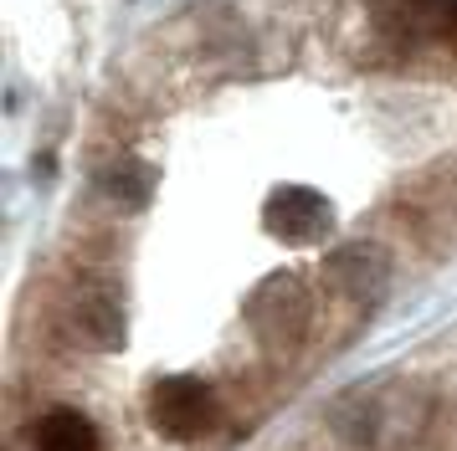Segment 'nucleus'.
Returning <instances> with one entry per match:
<instances>
[{
	"label": "nucleus",
	"instance_id": "nucleus-1",
	"mask_svg": "<svg viewBox=\"0 0 457 451\" xmlns=\"http://www.w3.org/2000/svg\"><path fill=\"white\" fill-rule=\"evenodd\" d=\"M145 410H149V426L160 430L165 441H180V447L201 441L221 421V400H216V390L201 374H165V380H154Z\"/></svg>",
	"mask_w": 457,
	"mask_h": 451
},
{
	"label": "nucleus",
	"instance_id": "nucleus-4",
	"mask_svg": "<svg viewBox=\"0 0 457 451\" xmlns=\"http://www.w3.org/2000/svg\"><path fill=\"white\" fill-rule=\"evenodd\" d=\"M324 283L350 303H375L391 283V257L375 242H350L324 257Z\"/></svg>",
	"mask_w": 457,
	"mask_h": 451
},
{
	"label": "nucleus",
	"instance_id": "nucleus-6",
	"mask_svg": "<svg viewBox=\"0 0 457 451\" xmlns=\"http://www.w3.org/2000/svg\"><path fill=\"white\" fill-rule=\"evenodd\" d=\"M104 195L113 205H129V210H139V205H149V195H154V169H149L145 160H119L104 169Z\"/></svg>",
	"mask_w": 457,
	"mask_h": 451
},
{
	"label": "nucleus",
	"instance_id": "nucleus-7",
	"mask_svg": "<svg viewBox=\"0 0 457 451\" xmlns=\"http://www.w3.org/2000/svg\"><path fill=\"white\" fill-rule=\"evenodd\" d=\"M395 11L421 37H457V0H395Z\"/></svg>",
	"mask_w": 457,
	"mask_h": 451
},
{
	"label": "nucleus",
	"instance_id": "nucleus-8",
	"mask_svg": "<svg viewBox=\"0 0 457 451\" xmlns=\"http://www.w3.org/2000/svg\"><path fill=\"white\" fill-rule=\"evenodd\" d=\"M78 318H83V333L98 348H119L124 344V308L113 303V298H87V303L78 308Z\"/></svg>",
	"mask_w": 457,
	"mask_h": 451
},
{
	"label": "nucleus",
	"instance_id": "nucleus-5",
	"mask_svg": "<svg viewBox=\"0 0 457 451\" xmlns=\"http://www.w3.org/2000/svg\"><path fill=\"white\" fill-rule=\"evenodd\" d=\"M31 451H104V436L93 426V415L72 406H52L31 426Z\"/></svg>",
	"mask_w": 457,
	"mask_h": 451
},
{
	"label": "nucleus",
	"instance_id": "nucleus-3",
	"mask_svg": "<svg viewBox=\"0 0 457 451\" xmlns=\"http://www.w3.org/2000/svg\"><path fill=\"white\" fill-rule=\"evenodd\" d=\"M262 226L283 246H319L334 231V205L313 184H278L262 205Z\"/></svg>",
	"mask_w": 457,
	"mask_h": 451
},
{
	"label": "nucleus",
	"instance_id": "nucleus-2",
	"mask_svg": "<svg viewBox=\"0 0 457 451\" xmlns=\"http://www.w3.org/2000/svg\"><path fill=\"white\" fill-rule=\"evenodd\" d=\"M309 313H313L309 292H303V283L288 277V272L268 277V283L247 298V324H252V333H257L268 348L303 344V333H309Z\"/></svg>",
	"mask_w": 457,
	"mask_h": 451
}]
</instances>
